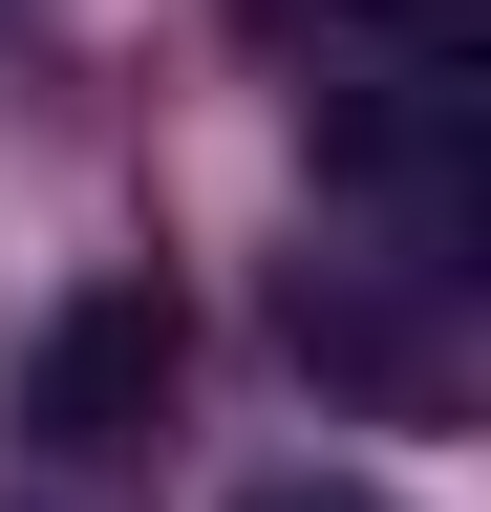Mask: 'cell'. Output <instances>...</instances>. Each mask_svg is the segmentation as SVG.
Listing matches in <instances>:
<instances>
[{
  "mask_svg": "<svg viewBox=\"0 0 491 512\" xmlns=\"http://www.w3.org/2000/svg\"><path fill=\"white\" fill-rule=\"evenodd\" d=\"M150 384H171V299L150 278H107L43 320V363H22V427L43 448H107V427H150Z\"/></svg>",
  "mask_w": 491,
  "mask_h": 512,
  "instance_id": "6da1fadb",
  "label": "cell"
},
{
  "mask_svg": "<svg viewBox=\"0 0 491 512\" xmlns=\"http://www.w3.org/2000/svg\"><path fill=\"white\" fill-rule=\"evenodd\" d=\"M235 512H363V491H235Z\"/></svg>",
  "mask_w": 491,
  "mask_h": 512,
  "instance_id": "7a4b0ae2",
  "label": "cell"
}]
</instances>
